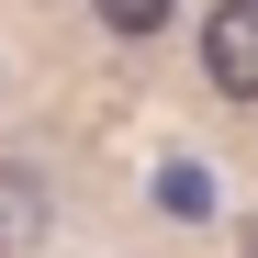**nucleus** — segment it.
Here are the masks:
<instances>
[{
	"mask_svg": "<svg viewBox=\"0 0 258 258\" xmlns=\"http://www.w3.org/2000/svg\"><path fill=\"white\" fill-rule=\"evenodd\" d=\"M202 79L225 101H258V0H213L202 12Z\"/></svg>",
	"mask_w": 258,
	"mask_h": 258,
	"instance_id": "nucleus-1",
	"label": "nucleus"
},
{
	"mask_svg": "<svg viewBox=\"0 0 258 258\" xmlns=\"http://www.w3.org/2000/svg\"><path fill=\"white\" fill-rule=\"evenodd\" d=\"M34 236H45V180L0 168V247H34Z\"/></svg>",
	"mask_w": 258,
	"mask_h": 258,
	"instance_id": "nucleus-2",
	"label": "nucleus"
},
{
	"mask_svg": "<svg viewBox=\"0 0 258 258\" xmlns=\"http://www.w3.org/2000/svg\"><path fill=\"white\" fill-rule=\"evenodd\" d=\"M90 12H101V34H123V45H135V34H157L180 0H90Z\"/></svg>",
	"mask_w": 258,
	"mask_h": 258,
	"instance_id": "nucleus-3",
	"label": "nucleus"
},
{
	"mask_svg": "<svg viewBox=\"0 0 258 258\" xmlns=\"http://www.w3.org/2000/svg\"><path fill=\"white\" fill-rule=\"evenodd\" d=\"M213 191H202V168H157V213H202Z\"/></svg>",
	"mask_w": 258,
	"mask_h": 258,
	"instance_id": "nucleus-4",
	"label": "nucleus"
},
{
	"mask_svg": "<svg viewBox=\"0 0 258 258\" xmlns=\"http://www.w3.org/2000/svg\"><path fill=\"white\" fill-rule=\"evenodd\" d=\"M247 258H258V225H247Z\"/></svg>",
	"mask_w": 258,
	"mask_h": 258,
	"instance_id": "nucleus-5",
	"label": "nucleus"
}]
</instances>
